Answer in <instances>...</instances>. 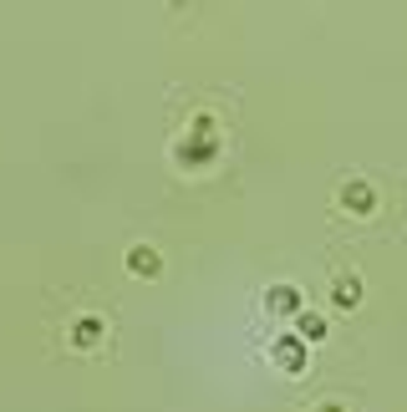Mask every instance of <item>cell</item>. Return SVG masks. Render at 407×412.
<instances>
[{
    "mask_svg": "<svg viewBox=\"0 0 407 412\" xmlns=\"http://www.w3.org/2000/svg\"><path fill=\"white\" fill-rule=\"evenodd\" d=\"M72 346H77V352H87V346H97L102 341V321L97 316H77L72 321V336H67Z\"/></svg>",
    "mask_w": 407,
    "mask_h": 412,
    "instance_id": "obj_1",
    "label": "cell"
},
{
    "mask_svg": "<svg viewBox=\"0 0 407 412\" xmlns=\"http://www.w3.org/2000/svg\"><path fill=\"white\" fill-rule=\"evenodd\" d=\"M341 199L351 204V214H372V209H377V193H372L367 184H351L347 193H341Z\"/></svg>",
    "mask_w": 407,
    "mask_h": 412,
    "instance_id": "obj_2",
    "label": "cell"
},
{
    "mask_svg": "<svg viewBox=\"0 0 407 412\" xmlns=\"http://www.w3.org/2000/svg\"><path fill=\"white\" fill-rule=\"evenodd\" d=\"M361 300V280L356 275H336V306H356Z\"/></svg>",
    "mask_w": 407,
    "mask_h": 412,
    "instance_id": "obj_3",
    "label": "cell"
},
{
    "mask_svg": "<svg viewBox=\"0 0 407 412\" xmlns=\"http://www.w3.org/2000/svg\"><path fill=\"white\" fill-rule=\"evenodd\" d=\"M270 306H275V311H295V306H301V295H295V285H275Z\"/></svg>",
    "mask_w": 407,
    "mask_h": 412,
    "instance_id": "obj_4",
    "label": "cell"
},
{
    "mask_svg": "<svg viewBox=\"0 0 407 412\" xmlns=\"http://www.w3.org/2000/svg\"><path fill=\"white\" fill-rule=\"evenodd\" d=\"M133 270L153 275V270H158V255H148V245H138V255H133Z\"/></svg>",
    "mask_w": 407,
    "mask_h": 412,
    "instance_id": "obj_5",
    "label": "cell"
},
{
    "mask_svg": "<svg viewBox=\"0 0 407 412\" xmlns=\"http://www.w3.org/2000/svg\"><path fill=\"white\" fill-rule=\"evenodd\" d=\"M301 336H306V341H321V336H326V326H321L316 316H306V321H301Z\"/></svg>",
    "mask_w": 407,
    "mask_h": 412,
    "instance_id": "obj_6",
    "label": "cell"
},
{
    "mask_svg": "<svg viewBox=\"0 0 407 412\" xmlns=\"http://www.w3.org/2000/svg\"><path fill=\"white\" fill-rule=\"evenodd\" d=\"M275 356H280L285 366H301V346H280V352H275Z\"/></svg>",
    "mask_w": 407,
    "mask_h": 412,
    "instance_id": "obj_7",
    "label": "cell"
},
{
    "mask_svg": "<svg viewBox=\"0 0 407 412\" xmlns=\"http://www.w3.org/2000/svg\"><path fill=\"white\" fill-rule=\"evenodd\" d=\"M316 412H341V407H336V402H331V407H316Z\"/></svg>",
    "mask_w": 407,
    "mask_h": 412,
    "instance_id": "obj_8",
    "label": "cell"
}]
</instances>
